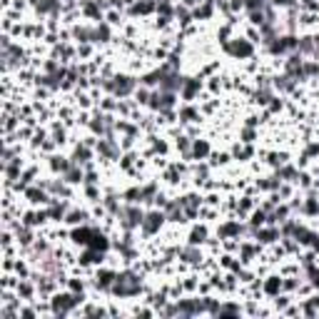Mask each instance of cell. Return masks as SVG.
I'll use <instances>...</instances> for the list:
<instances>
[{
  "label": "cell",
  "mask_w": 319,
  "mask_h": 319,
  "mask_svg": "<svg viewBox=\"0 0 319 319\" xmlns=\"http://www.w3.org/2000/svg\"><path fill=\"white\" fill-rule=\"evenodd\" d=\"M143 290H145L143 274H137V272H132V269H125V272H117L115 285H113L110 294H113V297H120V299H130V297L143 294Z\"/></svg>",
  "instance_id": "6da1fadb"
},
{
  "label": "cell",
  "mask_w": 319,
  "mask_h": 319,
  "mask_svg": "<svg viewBox=\"0 0 319 319\" xmlns=\"http://www.w3.org/2000/svg\"><path fill=\"white\" fill-rule=\"evenodd\" d=\"M117 225L125 230V232H135L143 227V220H145V212L140 209V204H130L125 202L120 209H117Z\"/></svg>",
  "instance_id": "7a4b0ae2"
},
{
  "label": "cell",
  "mask_w": 319,
  "mask_h": 319,
  "mask_svg": "<svg viewBox=\"0 0 319 319\" xmlns=\"http://www.w3.org/2000/svg\"><path fill=\"white\" fill-rule=\"evenodd\" d=\"M80 302H85L83 294H75V292H60V294H53V299H50V312H53L55 317L70 314V312H75V307H78Z\"/></svg>",
  "instance_id": "3957f363"
},
{
  "label": "cell",
  "mask_w": 319,
  "mask_h": 319,
  "mask_svg": "<svg viewBox=\"0 0 319 319\" xmlns=\"http://www.w3.org/2000/svg\"><path fill=\"white\" fill-rule=\"evenodd\" d=\"M95 152H97V157L105 160V162H113V160H120V157H122V147H120L115 135L100 137V140L95 143Z\"/></svg>",
  "instance_id": "277c9868"
},
{
  "label": "cell",
  "mask_w": 319,
  "mask_h": 319,
  "mask_svg": "<svg viewBox=\"0 0 319 319\" xmlns=\"http://www.w3.org/2000/svg\"><path fill=\"white\" fill-rule=\"evenodd\" d=\"M87 125H90L92 135H97V137L115 135V130H117V120L113 115H108V113H97L92 120H87Z\"/></svg>",
  "instance_id": "5b68a950"
},
{
  "label": "cell",
  "mask_w": 319,
  "mask_h": 319,
  "mask_svg": "<svg viewBox=\"0 0 319 319\" xmlns=\"http://www.w3.org/2000/svg\"><path fill=\"white\" fill-rule=\"evenodd\" d=\"M167 222V217H165V209L160 212V209H152V212H145V220H143V232L147 237H152V234H157L162 230V225Z\"/></svg>",
  "instance_id": "8992f818"
},
{
  "label": "cell",
  "mask_w": 319,
  "mask_h": 319,
  "mask_svg": "<svg viewBox=\"0 0 319 319\" xmlns=\"http://www.w3.org/2000/svg\"><path fill=\"white\" fill-rule=\"evenodd\" d=\"M40 187H45L53 197H65V200H70L73 197V190H70V185L60 177V180H40L38 182Z\"/></svg>",
  "instance_id": "52a82bcc"
},
{
  "label": "cell",
  "mask_w": 319,
  "mask_h": 319,
  "mask_svg": "<svg viewBox=\"0 0 319 319\" xmlns=\"http://www.w3.org/2000/svg\"><path fill=\"white\" fill-rule=\"evenodd\" d=\"M185 85V78L172 70V67H167L165 70V75H162V80H160V90H167V92H180Z\"/></svg>",
  "instance_id": "ba28073f"
},
{
  "label": "cell",
  "mask_w": 319,
  "mask_h": 319,
  "mask_svg": "<svg viewBox=\"0 0 319 319\" xmlns=\"http://www.w3.org/2000/svg\"><path fill=\"white\" fill-rule=\"evenodd\" d=\"M297 53H299L302 58H317L319 55L317 40H314L312 35H302V38H297Z\"/></svg>",
  "instance_id": "9c48e42d"
},
{
  "label": "cell",
  "mask_w": 319,
  "mask_h": 319,
  "mask_svg": "<svg viewBox=\"0 0 319 319\" xmlns=\"http://www.w3.org/2000/svg\"><path fill=\"white\" fill-rule=\"evenodd\" d=\"M200 90H202V80L200 78H185V85L180 90V95H182L185 102H192L200 95Z\"/></svg>",
  "instance_id": "30bf717a"
},
{
  "label": "cell",
  "mask_w": 319,
  "mask_h": 319,
  "mask_svg": "<svg viewBox=\"0 0 319 319\" xmlns=\"http://www.w3.org/2000/svg\"><path fill=\"white\" fill-rule=\"evenodd\" d=\"M115 277H117V272H113V269H97V274H95V287L100 292H110L113 285H115Z\"/></svg>",
  "instance_id": "8fae6325"
},
{
  "label": "cell",
  "mask_w": 319,
  "mask_h": 319,
  "mask_svg": "<svg viewBox=\"0 0 319 319\" xmlns=\"http://www.w3.org/2000/svg\"><path fill=\"white\" fill-rule=\"evenodd\" d=\"M70 35H73L75 43L87 45V43H92V38H95V25H73V28H70Z\"/></svg>",
  "instance_id": "7c38bea8"
},
{
  "label": "cell",
  "mask_w": 319,
  "mask_h": 319,
  "mask_svg": "<svg viewBox=\"0 0 319 319\" xmlns=\"http://www.w3.org/2000/svg\"><path fill=\"white\" fill-rule=\"evenodd\" d=\"M180 260L185 264H202V252H200V244H185L180 250Z\"/></svg>",
  "instance_id": "4fadbf2b"
},
{
  "label": "cell",
  "mask_w": 319,
  "mask_h": 319,
  "mask_svg": "<svg viewBox=\"0 0 319 319\" xmlns=\"http://www.w3.org/2000/svg\"><path fill=\"white\" fill-rule=\"evenodd\" d=\"M272 85H274V90H279V92H287V95H290V92H297V85H299V83L292 78L290 73H282V75H277V78L272 80Z\"/></svg>",
  "instance_id": "5bb4252c"
},
{
  "label": "cell",
  "mask_w": 319,
  "mask_h": 319,
  "mask_svg": "<svg viewBox=\"0 0 319 319\" xmlns=\"http://www.w3.org/2000/svg\"><path fill=\"white\" fill-rule=\"evenodd\" d=\"M227 50L232 53V55H237V58H250L252 53H255V48H252V43L250 40H232V43H227Z\"/></svg>",
  "instance_id": "9a60e30c"
},
{
  "label": "cell",
  "mask_w": 319,
  "mask_h": 319,
  "mask_svg": "<svg viewBox=\"0 0 319 319\" xmlns=\"http://www.w3.org/2000/svg\"><path fill=\"white\" fill-rule=\"evenodd\" d=\"M67 209H70V204H67V200L65 202H60V200H50V204H48V217L50 220H55V222H60V220H65V215H67Z\"/></svg>",
  "instance_id": "2e32d148"
},
{
  "label": "cell",
  "mask_w": 319,
  "mask_h": 319,
  "mask_svg": "<svg viewBox=\"0 0 319 319\" xmlns=\"http://www.w3.org/2000/svg\"><path fill=\"white\" fill-rule=\"evenodd\" d=\"M60 177H62L67 185H85V170H83L78 162H73L70 170H67L65 174H60Z\"/></svg>",
  "instance_id": "e0dca14e"
},
{
  "label": "cell",
  "mask_w": 319,
  "mask_h": 319,
  "mask_svg": "<svg viewBox=\"0 0 319 319\" xmlns=\"http://www.w3.org/2000/svg\"><path fill=\"white\" fill-rule=\"evenodd\" d=\"M255 237H257V242H262V244H272V242H277L282 234L277 230V225H272V227H260V230L255 232Z\"/></svg>",
  "instance_id": "ac0fdd59"
},
{
  "label": "cell",
  "mask_w": 319,
  "mask_h": 319,
  "mask_svg": "<svg viewBox=\"0 0 319 319\" xmlns=\"http://www.w3.org/2000/svg\"><path fill=\"white\" fill-rule=\"evenodd\" d=\"M80 13H83L85 18H92V20H102V5H100L97 0H85V3L80 5Z\"/></svg>",
  "instance_id": "d6986e66"
},
{
  "label": "cell",
  "mask_w": 319,
  "mask_h": 319,
  "mask_svg": "<svg viewBox=\"0 0 319 319\" xmlns=\"http://www.w3.org/2000/svg\"><path fill=\"white\" fill-rule=\"evenodd\" d=\"M110 40H113V30H110L108 23L100 20V23L95 25V38H92V43H95V45H105V43H110Z\"/></svg>",
  "instance_id": "ffe728a7"
},
{
  "label": "cell",
  "mask_w": 319,
  "mask_h": 319,
  "mask_svg": "<svg viewBox=\"0 0 319 319\" xmlns=\"http://www.w3.org/2000/svg\"><path fill=\"white\" fill-rule=\"evenodd\" d=\"M73 162H78V165H87L90 160H92V150L87 143H80V145L73 150V157H70Z\"/></svg>",
  "instance_id": "44dd1931"
},
{
  "label": "cell",
  "mask_w": 319,
  "mask_h": 319,
  "mask_svg": "<svg viewBox=\"0 0 319 319\" xmlns=\"http://www.w3.org/2000/svg\"><path fill=\"white\" fill-rule=\"evenodd\" d=\"M307 217H317L319 215V200H317V192H309L307 195V200L302 202V207H299Z\"/></svg>",
  "instance_id": "7402d4cb"
},
{
  "label": "cell",
  "mask_w": 319,
  "mask_h": 319,
  "mask_svg": "<svg viewBox=\"0 0 319 319\" xmlns=\"http://www.w3.org/2000/svg\"><path fill=\"white\" fill-rule=\"evenodd\" d=\"M70 165H73V160H70V157H62V155H50V170H53V172L65 174L67 170H70Z\"/></svg>",
  "instance_id": "603a6c76"
},
{
  "label": "cell",
  "mask_w": 319,
  "mask_h": 319,
  "mask_svg": "<svg viewBox=\"0 0 319 319\" xmlns=\"http://www.w3.org/2000/svg\"><path fill=\"white\" fill-rule=\"evenodd\" d=\"M87 220H90V215H87L85 209H67V215H65L67 225H85Z\"/></svg>",
  "instance_id": "cb8c5ba5"
},
{
  "label": "cell",
  "mask_w": 319,
  "mask_h": 319,
  "mask_svg": "<svg viewBox=\"0 0 319 319\" xmlns=\"http://www.w3.org/2000/svg\"><path fill=\"white\" fill-rule=\"evenodd\" d=\"M209 152H212V150H209V143H207V140H192V157H195V160H204Z\"/></svg>",
  "instance_id": "d4e9b609"
},
{
  "label": "cell",
  "mask_w": 319,
  "mask_h": 319,
  "mask_svg": "<svg viewBox=\"0 0 319 319\" xmlns=\"http://www.w3.org/2000/svg\"><path fill=\"white\" fill-rule=\"evenodd\" d=\"M262 290L267 292L269 297H277L282 292V277H267V282L262 285Z\"/></svg>",
  "instance_id": "484cf974"
},
{
  "label": "cell",
  "mask_w": 319,
  "mask_h": 319,
  "mask_svg": "<svg viewBox=\"0 0 319 319\" xmlns=\"http://www.w3.org/2000/svg\"><path fill=\"white\" fill-rule=\"evenodd\" d=\"M35 290H38V285H35V279L32 282H28L25 277L18 282V297H23V299H30L32 294H35Z\"/></svg>",
  "instance_id": "4316f807"
},
{
  "label": "cell",
  "mask_w": 319,
  "mask_h": 319,
  "mask_svg": "<svg viewBox=\"0 0 319 319\" xmlns=\"http://www.w3.org/2000/svg\"><path fill=\"white\" fill-rule=\"evenodd\" d=\"M102 207H105L110 215H117V209H120L122 204H120V197H117L115 192H108V195H105V200H102Z\"/></svg>",
  "instance_id": "83f0119b"
},
{
  "label": "cell",
  "mask_w": 319,
  "mask_h": 319,
  "mask_svg": "<svg viewBox=\"0 0 319 319\" xmlns=\"http://www.w3.org/2000/svg\"><path fill=\"white\" fill-rule=\"evenodd\" d=\"M15 234H18V242H20L23 247H30V244L35 242V237H32V232H30V227H28V225L18 227V230H15Z\"/></svg>",
  "instance_id": "f1b7e54d"
},
{
  "label": "cell",
  "mask_w": 319,
  "mask_h": 319,
  "mask_svg": "<svg viewBox=\"0 0 319 319\" xmlns=\"http://www.w3.org/2000/svg\"><path fill=\"white\" fill-rule=\"evenodd\" d=\"M177 115H180L182 122H197V120H200V110H195L192 105H187V108H182Z\"/></svg>",
  "instance_id": "f546056e"
},
{
  "label": "cell",
  "mask_w": 319,
  "mask_h": 319,
  "mask_svg": "<svg viewBox=\"0 0 319 319\" xmlns=\"http://www.w3.org/2000/svg\"><path fill=\"white\" fill-rule=\"evenodd\" d=\"M264 222H267V212H264V209H255V212L250 215V227H252V230H260Z\"/></svg>",
  "instance_id": "4dcf8cb0"
},
{
  "label": "cell",
  "mask_w": 319,
  "mask_h": 319,
  "mask_svg": "<svg viewBox=\"0 0 319 319\" xmlns=\"http://www.w3.org/2000/svg\"><path fill=\"white\" fill-rule=\"evenodd\" d=\"M160 192H157V182H150L143 187V202H155V197H157Z\"/></svg>",
  "instance_id": "1f68e13d"
},
{
  "label": "cell",
  "mask_w": 319,
  "mask_h": 319,
  "mask_svg": "<svg viewBox=\"0 0 319 319\" xmlns=\"http://www.w3.org/2000/svg\"><path fill=\"white\" fill-rule=\"evenodd\" d=\"M207 239V227H192L190 232V244H202Z\"/></svg>",
  "instance_id": "d6a6232c"
},
{
  "label": "cell",
  "mask_w": 319,
  "mask_h": 319,
  "mask_svg": "<svg viewBox=\"0 0 319 319\" xmlns=\"http://www.w3.org/2000/svg\"><path fill=\"white\" fill-rule=\"evenodd\" d=\"M83 314H85V317H105L108 312H105L102 307H97V304H90V307L83 309Z\"/></svg>",
  "instance_id": "836d02e7"
},
{
  "label": "cell",
  "mask_w": 319,
  "mask_h": 319,
  "mask_svg": "<svg viewBox=\"0 0 319 319\" xmlns=\"http://www.w3.org/2000/svg\"><path fill=\"white\" fill-rule=\"evenodd\" d=\"M242 307L239 304H220V314L217 317H225V314H239Z\"/></svg>",
  "instance_id": "e575fe53"
},
{
  "label": "cell",
  "mask_w": 319,
  "mask_h": 319,
  "mask_svg": "<svg viewBox=\"0 0 319 319\" xmlns=\"http://www.w3.org/2000/svg\"><path fill=\"white\" fill-rule=\"evenodd\" d=\"M67 287H70V292H75V294H83V290H85V285L78 282V279H67Z\"/></svg>",
  "instance_id": "d590c367"
},
{
  "label": "cell",
  "mask_w": 319,
  "mask_h": 319,
  "mask_svg": "<svg viewBox=\"0 0 319 319\" xmlns=\"http://www.w3.org/2000/svg\"><path fill=\"white\" fill-rule=\"evenodd\" d=\"M257 137V132L252 130V127H247V130H242V143H252Z\"/></svg>",
  "instance_id": "8d00e7d4"
},
{
  "label": "cell",
  "mask_w": 319,
  "mask_h": 319,
  "mask_svg": "<svg viewBox=\"0 0 319 319\" xmlns=\"http://www.w3.org/2000/svg\"><path fill=\"white\" fill-rule=\"evenodd\" d=\"M287 304H290V297H279V294H277L274 307H277V309H287Z\"/></svg>",
  "instance_id": "74e56055"
},
{
  "label": "cell",
  "mask_w": 319,
  "mask_h": 319,
  "mask_svg": "<svg viewBox=\"0 0 319 319\" xmlns=\"http://www.w3.org/2000/svg\"><path fill=\"white\" fill-rule=\"evenodd\" d=\"M200 3H204V0H182V5H187L190 10H192V8H197Z\"/></svg>",
  "instance_id": "f35d334b"
},
{
  "label": "cell",
  "mask_w": 319,
  "mask_h": 319,
  "mask_svg": "<svg viewBox=\"0 0 319 319\" xmlns=\"http://www.w3.org/2000/svg\"><path fill=\"white\" fill-rule=\"evenodd\" d=\"M20 317L32 319V317H35V309H20Z\"/></svg>",
  "instance_id": "ab89813d"
},
{
  "label": "cell",
  "mask_w": 319,
  "mask_h": 319,
  "mask_svg": "<svg viewBox=\"0 0 319 319\" xmlns=\"http://www.w3.org/2000/svg\"><path fill=\"white\" fill-rule=\"evenodd\" d=\"M108 18H110V23H120V15H117V10H110V13H108Z\"/></svg>",
  "instance_id": "60d3db41"
}]
</instances>
